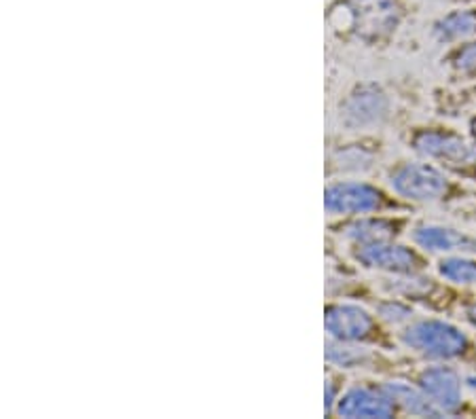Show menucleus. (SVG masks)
<instances>
[{"instance_id": "22", "label": "nucleus", "mask_w": 476, "mask_h": 419, "mask_svg": "<svg viewBox=\"0 0 476 419\" xmlns=\"http://www.w3.org/2000/svg\"><path fill=\"white\" fill-rule=\"evenodd\" d=\"M470 134H472L474 142H476V119H472V123H470Z\"/></svg>"}, {"instance_id": "2", "label": "nucleus", "mask_w": 476, "mask_h": 419, "mask_svg": "<svg viewBox=\"0 0 476 419\" xmlns=\"http://www.w3.org/2000/svg\"><path fill=\"white\" fill-rule=\"evenodd\" d=\"M343 11L349 17V28L364 41L388 37L400 21L396 0H347Z\"/></svg>"}, {"instance_id": "10", "label": "nucleus", "mask_w": 476, "mask_h": 419, "mask_svg": "<svg viewBox=\"0 0 476 419\" xmlns=\"http://www.w3.org/2000/svg\"><path fill=\"white\" fill-rule=\"evenodd\" d=\"M420 388L440 413H455L462 405V381L449 366H430L420 375Z\"/></svg>"}, {"instance_id": "6", "label": "nucleus", "mask_w": 476, "mask_h": 419, "mask_svg": "<svg viewBox=\"0 0 476 419\" xmlns=\"http://www.w3.org/2000/svg\"><path fill=\"white\" fill-rule=\"evenodd\" d=\"M388 96L377 85H360L355 88L341 106V122L347 128H366L381 123L388 117Z\"/></svg>"}, {"instance_id": "12", "label": "nucleus", "mask_w": 476, "mask_h": 419, "mask_svg": "<svg viewBox=\"0 0 476 419\" xmlns=\"http://www.w3.org/2000/svg\"><path fill=\"white\" fill-rule=\"evenodd\" d=\"M386 394L394 400V405H398L400 409H405L406 413H413V415L420 417H440L438 406H436L430 396L423 392L422 388H413L405 381H389L383 386Z\"/></svg>"}, {"instance_id": "11", "label": "nucleus", "mask_w": 476, "mask_h": 419, "mask_svg": "<svg viewBox=\"0 0 476 419\" xmlns=\"http://www.w3.org/2000/svg\"><path fill=\"white\" fill-rule=\"evenodd\" d=\"M413 239L423 250L430 252H476V242L470 239L468 235H462L460 231H453L449 227L438 225H423L413 231Z\"/></svg>"}, {"instance_id": "4", "label": "nucleus", "mask_w": 476, "mask_h": 419, "mask_svg": "<svg viewBox=\"0 0 476 419\" xmlns=\"http://www.w3.org/2000/svg\"><path fill=\"white\" fill-rule=\"evenodd\" d=\"M381 205V193L366 182H332L324 191V208L332 216L369 214Z\"/></svg>"}, {"instance_id": "8", "label": "nucleus", "mask_w": 476, "mask_h": 419, "mask_svg": "<svg viewBox=\"0 0 476 419\" xmlns=\"http://www.w3.org/2000/svg\"><path fill=\"white\" fill-rule=\"evenodd\" d=\"M324 329L337 341H363L371 335L372 318L355 303H335L324 312Z\"/></svg>"}, {"instance_id": "16", "label": "nucleus", "mask_w": 476, "mask_h": 419, "mask_svg": "<svg viewBox=\"0 0 476 419\" xmlns=\"http://www.w3.org/2000/svg\"><path fill=\"white\" fill-rule=\"evenodd\" d=\"M438 273L453 284H476V261L451 256L438 263Z\"/></svg>"}, {"instance_id": "17", "label": "nucleus", "mask_w": 476, "mask_h": 419, "mask_svg": "<svg viewBox=\"0 0 476 419\" xmlns=\"http://www.w3.org/2000/svg\"><path fill=\"white\" fill-rule=\"evenodd\" d=\"M377 314H380L381 320H386L388 324H403L413 318L411 309L398 301L381 303V306L377 307Z\"/></svg>"}, {"instance_id": "18", "label": "nucleus", "mask_w": 476, "mask_h": 419, "mask_svg": "<svg viewBox=\"0 0 476 419\" xmlns=\"http://www.w3.org/2000/svg\"><path fill=\"white\" fill-rule=\"evenodd\" d=\"M335 162L341 163L343 170H364L371 165V157L360 148H347L335 155Z\"/></svg>"}, {"instance_id": "19", "label": "nucleus", "mask_w": 476, "mask_h": 419, "mask_svg": "<svg viewBox=\"0 0 476 419\" xmlns=\"http://www.w3.org/2000/svg\"><path fill=\"white\" fill-rule=\"evenodd\" d=\"M455 66L463 72H476V43L466 45V47L457 51Z\"/></svg>"}, {"instance_id": "21", "label": "nucleus", "mask_w": 476, "mask_h": 419, "mask_svg": "<svg viewBox=\"0 0 476 419\" xmlns=\"http://www.w3.org/2000/svg\"><path fill=\"white\" fill-rule=\"evenodd\" d=\"M468 320L476 326V303H474V306L468 307Z\"/></svg>"}, {"instance_id": "9", "label": "nucleus", "mask_w": 476, "mask_h": 419, "mask_svg": "<svg viewBox=\"0 0 476 419\" xmlns=\"http://www.w3.org/2000/svg\"><path fill=\"white\" fill-rule=\"evenodd\" d=\"M355 261L369 269H380V272L409 275L420 265L417 256L409 248L389 242H375L358 246L354 252Z\"/></svg>"}, {"instance_id": "13", "label": "nucleus", "mask_w": 476, "mask_h": 419, "mask_svg": "<svg viewBox=\"0 0 476 419\" xmlns=\"http://www.w3.org/2000/svg\"><path fill=\"white\" fill-rule=\"evenodd\" d=\"M341 231L343 238H347L349 242L364 246L375 242H389L396 233V225L389 221H383V218H360V221L349 222Z\"/></svg>"}, {"instance_id": "5", "label": "nucleus", "mask_w": 476, "mask_h": 419, "mask_svg": "<svg viewBox=\"0 0 476 419\" xmlns=\"http://www.w3.org/2000/svg\"><path fill=\"white\" fill-rule=\"evenodd\" d=\"M415 151L428 159L443 162L451 168H468L476 162V151L460 136L447 131L423 130L413 138Z\"/></svg>"}, {"instance_id": "1", "label": "nucleus", "mask_w": 476, "mask_h": 419, "mask_svg": "<svg viewBox=\"0 0 476 419\" xmlns=\"http://www.w3.org/2000/svg\"><path fill=\"white\" fill-rule=\"evenodd\" d=\"M403 343L426 358L449 360L463 354L468 339L462 331L443 320H422L403 332Z\"/></svg>"}, {"instance_id": "7", "label": "nucleus", "mask_w": 476, "mask_h": 419, "mask_svg": "<svg viewBox=\"0 0 476 419\" xmlns=\"http://www.w3.org/2000/svg\"><path fill=\"white\" fill-rule=\"evenodd\" d=\"M394 400L386 390L366 386H352L337 400L335 413L339 417H364V419H388L394 415Z\"/></svg>"}, {"instance_id": "15", "label": "nucleus", "mask_w": 476, "mask_h": 419, "mask_svg": "<svg viewBox=\"0 0 476 419\" xmlns=\"http://www.w3.org/2000/svg\"><path fill=\"white\" fill-rule=\"evenodd\" d=\"M326 360L330 365L341 366V369H355V366L369 363L371 356L366 349L352 346V341H337V339H332L330 343H326Z\"/></svg>"}, {"instance_id": "20", "label": "nucleus", "mask_w": 476, "mask_h": 419, "mask_svg": "<svg viewBox=\"0 0 476 419\" xmlns=\"http://www.w3.org/2000/svg\"><path fill=\"white\" fill-rule=\"evenodd\" d=\"M335 403V386H332L330 379H326V413L332 411V405Z\"/></svg>"}, {"instance_id": "14", "label": "nucleus", "mask_w": 476, "mask_h": 419, "mask_svg": "<svg viewBox=\"0 0 476 419\" xmlns=\"http://www.w3.org/2000/svg\"><path fill=\"white\" fill-rule=\"evenodd\" d=\"M436 38L443 43L462 41L476 34V11H453L434 26Z\"/></svg>"}, {"instance_id": "3", "label": "nucleus", "mask_w": 476, "mask_h": 419, "mask_svg": "<svg viewBox=\"0 0 476 419\" xmlns=\"http://www.w3.org/2000/svg\"><path fill=\"white\" fill-rule=\"evenodd\" d=\"M389 185L413 202H436L447 193V178L428 163H405L389 176Z\"/></svg>"}]
</instances>
